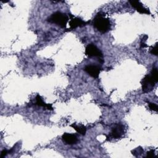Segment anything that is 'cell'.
I'll use <instances>...</instances> for the list:
<instances>
[{"label":"cell","mask_w":158,"mask_h":158,"mask_svg":"<svg viewBox=\"0 0 158 158\" xmlns=\"http://www.w3.org/2000/svg\"><path fill=\"white\" fill-rule=\"evenodd\" d=\"M150 53L151 54L157 56L158 54V49H157V43H156L155 46H153L151 49H150Z\"/></svg>","instance_id":"5bb4252c"},{"label":"cell","mask_w":158,"mask_h":158,"mask_svg":"<svg viewBox=\"0 0 158 158\" xmlns=\"http://www.w3.org/2000/svg\"><path fill=\"white\" fill-rule=\"evenodd\" d=\"M62 141L67 144H73L78 142V138L74 134L65 133L62 136Z\"/></svg>","instance_id":"9c48e42d"},{"label":"cell","mask_w":158,"mask_h":158,"mask_svg":"<svg viewBox=\"0 0 158 158\" xmlns=\"http://www.w3.org/2000/svg\"><path fill=\"white\" fill-rule=\"evenodd\" d=\"M147 157H156L155 154H154V150H150L149 151L147 152Z\"/></svg>","instance_id":"2e32d148"},{"label":"cell","mask_w":158,"mask_h":158,"mask_svg":"<svg viewBox=\"0 0 158 158\" xmlns=\"http://www.w3.org/2000/svg\"><path fill=\"white\" fill-rule=\"evenodd\" d=\"M85 54L88 57H97L99 61H102V52L93 44H88L85 49Z\"/></svg>","instance_id":"277c9868"},{"label":"cell","mask_w":158,"mask_h":158,"mask_svg":"<svg viewBox=\"0 0 158 158\" xmlns=\"http://www.w3.org/2000/svg\"><path fill=\"white\" fill-rule=\"evenodd\" d=\"M70 20L69 21V23L70 25V29H75L77 27H81L85 25H86L89 22H85L82 19L79 17H75L73 15H70Z\"/></svg>","instance_id":"5b68a950"},{"label":"cell","mask_w":158,"mask_h":158,"mask_svg":"<svg viewBox=\"0 0 158 158\" xmlns=\"http://www.w3.org/2000/svg\"><path fill=\"white\" fill-rule=\"evenodd\" d=\"M131 6L135 8L140 14H150V11L148 9L143 6L142 3L138 1H129Z\"/></svg>","instance_id":"ba28073f"},{"label":"cell","mask_w":158,"mask_h":158,"mask_svg":"<svg viewBox=\"0 0 158 158\" xmlns=\"http://www.w3.org/2000/svg\"><path fill=\"white\" fill-rule=\"evenodd\" d=\"M8 153H9V151H7V150H6V149H4L3 151H2L1 153L0 158H3V157H4Z\"/></svg>","instance_id":"e0dca14e"},{"label":"cell","mask_w":158,"mask_h":158,"mask_svg":"<svg viewBox=\"0 0 158 158\" xmlns=\"http://www.w3.org/2000/svg\"><path fill=\"white\" fill-rule=\"evenodd\" d=\"M69 20L68 16L60 12L53 13L48 19V21L50 23H55L61 28H65Z\"/></svg>","instance_id":"7a4b0ae2"},{"label":"cell","mask_w":158,"mask_h":158,"mask_svg":"<svg viewBox=\"0 0 158 158\" xmlns=\"http://www.w3.org/2000/svg\"><path fill=\"white\" fill-rule=\"evenodd\" d=\"M143 149L141 148H136L135 150H133V151H132V154L134 155V156H139L141 154H142L143 153Z\"/></svg>","instance_id":"4fadbf2b"},{"label":"cell","mask_w":158,"mask_h":158,"mask_svg":"<svg viewBox=\"0 0 158 158\" xmlns=\"http://www.w3.org/2000/svg\"><path fill=\"white\" fill-rule=\"evenodd\" d=\"M148 106L149 107V109L152 110H154V111H156L157 112V106L156 104L155 103H152V102H149L148 103Z\"/></svg>","instance_id":"9a60e30c"},{"label":"cell","mask_w":158,"mask_h":158,"mask_svg":"<svg viewBox=\"0 0 158 158\" xmlns=\"http://www.w3.org/2000/svg\"><path fill=\"white\" fill-rule=\"evenodd\" d=\"M93 26L101 33H104L110 29V22L109 19L104 17V14L98 13L93 20Z\"/></svg>","instance_id":"6da1fadb"},{"label":"cell","mask_w":158,"mask_h":158,"mask_svg":"<svg viewBox=\"0 0 158 158\" xmlns=\"http://www.w3.org/2000/svg\"><path fill=\"white\" fill-rule=\"evenodd\" d=\"M150 75H151V77L153 78V80H154V81H155L156 83H157V81H158V72H157V68L154 67V68L152 69Z\"/></svg>","instance_id":"7c38bea8"},{"label":"cell","mask_w":158,"mask_h":158,"mask_svg":"<svg viewBox=\"0 0 158 158\" xmlns=\"http://www.w3.org/2000/svg\"><path fill=\"white\" fill-rule=\"evenodd\" d=\"M156 83L150 75H146L141 81L142 89L143 93H149L151 91Z\"/></svg>","instance_id":"3957f363"},{"label":"cell","mask_w":158,"mask_h":158,"mask_svg":"<svg viewBox=\"0 0 158 158\" xmlns=\"http://www.w3.org/2000/svg\"><path fill=\"white\" fill-rule=\"evenodd\" d=\"M73 128H74L78 133L81 135H85L86 131V127L83 125H77L75 123H73L70 125Z\"/></svg>","instance_id":"8fae6325"},{"label":"cell","mask_w":158,"mask_h":158,"mask_svg":"<svg viewBox=\"0 0 158 158\" xmlns=\"http://www.w3.org/2000/svg\"><path fill=\"white\" fill-rule=\"evenodd\" d=\"M36 104L38 106H40V107H43L44 108H46L48 110H52V105L51 104H46L42 98L38 94L36 96Z\"/></svg>","instance_id":"30bf717a"},{"label":"cell","mask_w":158,"mask_h":158,"mask_svg":"<svg viewBox=\"0 0 158 158\" xmlns=\"http://www.w3.org/2000/svg\"><path fill=\"white\" fill-rule=\"evenodd\" d=\"M85 71L94 78H97L101 71L100 67L95 65H86L85 69Z\"/></svg>","instance_id":"8992f818"},{"label":"cell","mask_w":158,"mask_h":158,"mask_svg":"<svg viewBox=\"0 0 158 158\" xmlns=\"http://www.w3.org/2000/svg\"><path fill=\"white\" fill-rule=\"evenodd\" d=\"M124 134V126L122 124H117L112 128L110 136L114 139H118L122 137Z\"/></svg>","instance_id":"52a82bcc"}]
</instances>
